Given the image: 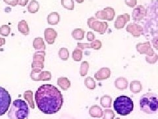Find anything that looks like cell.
I'll return each instance as SVG.
<instances>
[{
    "label": "cell",
    "instance_id": "30",
    "mask_svg": "<svg viewBox=\"0 0 158 119\" xmlns=\"http://www.w3.org/2000/svg\"><path fill=\"white\" fill-rule=\"evenodd\" d=\"M89 69V63L86 61H84L82 62L81 65V69H80V75L83 77L87 75Z\"/></svg>",
    "mask_w": 158,
    "mask_h": 119
},
{
    "label": "cell",
    "instance_id": "24",
    "mask_svg": "<svg viewBox=\"0 0 158 119\" xmlns=\"http://www.w3.org/2000/svg\"><path fill=\"white\" fill-rule=\"evenodd\" d=\"M46 53L44 51H39L34 52L33 55V61H41L44 62Z\"/></svg>",
    "mask_w": 158,
    "mask_h": 119
},
{
    "label": "cell",
    "instance_id": "34",
    "mask_svg": "<svg viewBox=\"0 0 158 119\" xmlns=\"http://www.w3.org/2000/svg\"><path fill=\"white\" fill-rule=\"evenodd\" d=\"M115 118V113L111 109H106L103 111V119H113Z\"/></svg>",
    "mask_w": 158,
    "mask_h": 119
},
{
    "label": "cell",
    "instance_id": "4",
    "mask_svg": "<svg viewBox=\"0 0 158 119\" xmlns=\"http://www.w3.org/2000/svg\"><path fill=\"white\" fill-rule=\"evenodd\" d=\"M113 107L118 115L126 116L133 111L134 103L129 97L122 95L116 98L113 103Z\"/></svg>",
    "mask_w": 158,
    "mask_h": 119
},
{
    "label": "cell",
    "instance_id": "38",
    "mask_svg": "<svg viewBox=\"0 0 158 119\" xmlns=\"http://www.w3.org/2000/svg\"><path fill=\"white\" fill-rule=\"evenodd\" d=\"M32 68H38L43 69L44 68V64L43 62L41 61H33L31 65Z\"/></svg>",
    "mask_w": 158,
    "mask_h": 119
},
{
    "label": "cell",
    "instance_id": "9",
    "mask_svg": "<svg viewBox=\"0 0 158 119\" xmlns=\"http://www.w3.org/2000/svg\"><path fill=\"white\" fill-rule=\"evenodd\" d=\"M126 31L134 37H139L143 34V27L136 23H132L128 24Z\"/></svg>",
    "mask_w": 158,
    "mask_h": 119
},
{
    "label": "cell",
    "instance_id": "20",
    "mask_svg": "<svg viewBox=\"0 0 158 119\" xmlns=\"http://www.w3.org/2000/svg\"><path fill=\"white\" fill-rule=\"evenodd\" d=\"M85 31L82 29H75L72 31L73 38L77 41H82L85 38Z\"/></svg>",
    "mask_w": 158,
    "mask_h": 119
},
{
    "label": "cell",
    "instance_id": "26",
    "mask_svg": "<svg viewBox=\"0 0 158 119\" xmlns=\"http://www.w3.org/2000/svg\"><path fill=\"white\" fill-rule=\"evenodd\" d=\"M59 57L63 61H67L69 58V52L67 48H61L59 51Z\"/></svg>",
    "mask_w": 158,
    "mask_h": 119
},
{
    "label": "cell",
    "instance_id": "22",
    "mask_svg": "<svg viewBox=\"0 0 158 119\" xmlns=\"http://www.w3.org/2000/svg\"><path fill=\"white\" fill-rule=\"evenodd\" d=\"M112 98L110 95H103L100 98V105L103 108H110Z\"/></svg>",
    "mask_w": 158,
    "mask_h": 119
},
{
    "label": "cell",
    "instance_id": "42",
    "mask_svg": "<svg viewBox=\"0 0 158 119\" xmlns=\"http://www.w3.org/2000/svg\"><path fill=\"white\" fill-rule=\"evenodd\" d=\"M87 40L88 41L92 42L95 40V35L92 32H88L87 33Z\"/></svg>",
    "mask_w": 158,
    "mask_h": 119
},
{
    "label": "cell",
    "instance_id": "39",
    "mask_svg": "<svg viewBox=\"0 0 158 119\" xmlns=\"http://www.w3.org/2000/svg\"><path fill=\"white\" fill-rule=\"evenodd\" d=\"M125 3L127 6L133 8L136 6L137 0H125Z\"/></svg>",
    "mask_w": 158,
    "mask_h": 119
},
{
    "label": "cell",
    "instance_id": "28",
    "mask_svg": "<svg viewBox=\"0 0 158 119\" xmlns=\"http://www.w3.org/2000/svg\"><path fill=\"white\" fill-rule=\"evenodd\" d=\"M85 85L88 89H91V90H93L96 88V82L94 79L91 77H88L85 79Z\"/></svg>",
    "mask_w": 158,
    "mask_h": 119
},
{
    "label": "cell",
    "instance_id": "12",
    "mask_svg": "<svg viewBox=\"0 0 158 119\" xmlns=\"http://www.w3.org/2000/svg\"><path fill=\"white\" fill-rule=\"evenodd\" d=\"M111 69L109 68H102L94 74L95 79L98 81L105 80L111 76Z\"/></svg>",
    "mask_w": 158,
    "mask_h": 119
},
{
    "label": "cell",
    "instance_id": "46",
    "mask_svg": "<svg viewBox=\"0 0 158 119\" xmlns=\"http://www.w3.org/2000/svg\"><path fill=\"white\" fill-rule=\"evenodd\" d=\"M116 119H120V118H116Z\"/></svg>",
    "mask_w": 158,
    "mask_h": 119
},
{
    "label": "cell",
    "instance_id": "8",
    "mask_svg": "<svg viewBox=\"0 0 158 119\" xmlns=\"http://www.w3.org/2000/svg\"><path fill=\"white\" fill-rule=\"evenodd\" d=\"M147 15V9L144 7V6H137L132 11V17L135 22H139L142 19H144Z\"/></svg>",
    "mask_w": 158,
    "mask_h": 119
},
{
    "label": "cell",
    "instance_id": "29",
    "mask_svg": "<svg viewBox=\"0 0 158 119\" xmlns=\"http://www.w3.org/2000/svg\"><path fill=\"white\" fill-rule=\"evenodd\" d=\"M62 6L68 10H73L75 8V3L73 0H61Z\"/></svg>",
    "mask_w": 158,
    "mask_h": 119
},
{
    "label": "cell",
    "instance_id": "43",
    "mask_svg": "<svg viewBox=\"0 0 158 119\" xmlns=\"http://www.w3.org/2000/svg\"><path fill=\"white\" fill-rule=\"evenodd\" d=\"M28 3V0H19L18 5L24 7V6H26Z\"/></svg>",
    "mask_w": 158,
    "mask_h": 119
},
{
    "label": "cell",
    "instance_id": "6",
    "mask_svg": "<svg viewBox=\"0 0 158 119\" xmlns=\"http://www.w3.org/2000/svg\"><path fill=\"white\" fill-rule=\"evenodd\" d=\"M88 25L94 31L98 32L100 34H105L108 28V24L106 22H101L98 21L96 17H90L88 19Z\"/></svg>",
    "mask_w": 158,
    "mask_h": 119
},
{
    "label": "cell",
    "instance_id": "36",
    "mask_svg": "<svg viewBox=\"0 0 158 119\" xmlns=\"http://www.w3.org/2000/svg\"><path fill=\"white\" fill-rule=\"evenodd\" d=\"M157 58H158V56H157V54L156 53H155L152 56H146V58H145L146 61L148 64H156L157 60Z\"/></svg>",
    "mask_w": 158,
    "mask_h": 119
},
{
    "label": "cell",
    "instance_id": "14",
    "mask_svg": "<svg viewBox=\"0 0 158 119\" xmlns=\"http://www.w3.org/2000/svg\"><path fill=\"white\" fill-rule=\"evenodd\" d=\"M114 84L117 89H119V90H125V89H127L128 87V82L127 78L120 77L115 79Z\"/></svg>",
    "mask_w": 158,
    "mask_h": 119
},
{
    "label": "cell",
    "instance_id": "23",
    "mask_svg": "<svg viewBox=\"0 0 158 119\" xmlns=\"http://www.w3.org/2000/svg\"><path fill=\"white\" fill-rule=\"evenodd\" d=\"M24 97L25 100L28 103L30 107L32 109L35 108L34 103L33 101V93L32 91H26L24 93Z\"/></svg>",
    "mask_w": 158,
    "mask_h": 119
},
{
    "label": "cell",
    "instance_id": "25",
    "mask_svg": "<svg viewBox=\"0 0 158 119\" xmlns=\"http://www.w3.org/2000/svg\"><path fill=\"white\" fill-rule=\"evenodd\" d=\"M42 72L41 69L38 68H33L31 72V78L33 81L39 82L40 81V73Z\"/></svg>",
    "mask_w": 158,
    "mask_h": 119
},
{
    "label": "cell",
    "instance_id": "2",
    "mask_svg": "<svg viewBox=\"0 0 158 119\" xmlns=\"http://www.w3.org/2000/svg\"><path fill=\"white\" fill-rule=\"evenodd\" d=\"M29 112L27 103L21 99H16L12 103L7 116L9 119H27Z\"/></svg>",
    "mask_w": 158,
    "mask_h": 119
},
{
    "label": "cell",
    "instance_id": "27",
    "mask_svg": "<svg viewBox=\"0 0 158 119\" xmlns=\"http://www.w3.org/2000/svg\"><path fill=\"white\" fill-rule=\"evenodd\" d=\"M73 59L74 61L76 62H80L82 58V51L79 48H76L74 50L73 52V55H72Z\"/></svg>",
    "mask_w": 158,
    "mask_h": 119
},
{
    "label": "cell",
    "instance_id": "32",
    "mask_svg": "<svg viewBox=\"0 0 158 119\" xmlns=\"http://www.w3.org/2000/svg\"><path fill=\"white\" fill-rule=\"evenodd\" d=\"M52 79V73L48 71H42L40 76V81H49Z\"/></svg>",
    "mask_w": 158,
    "mask_h": 119
},
{
    "label": "cell",
    "instance_id": "18",
    "mask_svg": "<svg viewBox=\"0 0 158 119\" xmlns=\"http://www.w3.org/2000/svg\"><path fill=\"white\" fill-rule=\"evenodd\" d=\"M33 47L35 50H40V51H45L46 48L43 38L40 37L34 39Z\"/></svg>",
    "mask_w": 158,
    "mask_h": 119
},
{
    "label": "cell",
    "instance_id": "13",
    "mask_svg": "<svg viewBox=\"0 0 158 119\" xmlns=\"http://www.w3.org/2000/svg\"><path fill=\"white\" fill-rule=\"evenodd\" d=\"M89 114L92 118H102L103 111L102 108L98 105H92L89 109Z\"/></svg>",
    "mask_w": 158,
    "mask_h": 119
},
{
    "label": "cell",
    "instance_id": "19",
    "mask_svg": "<svg viewBox=\"0 0 158 119\" xmlns=\"http://www.w3.org/2000/svg\"><path fill=\"white\" fill-rule=\"evenodd\" d=\"M130 90L133 93H138L142 90V85L140 81L134 80L130 83Z\"/></svg>",
    "mask_w": 158,
    "mask_h": 119
},
{
    "label": "cell",
    "instance_id": "15",
    "mask_svg": "<svg viewBox=\"0 0 158 119\" xmlns=\"http://www.w3.org/2000/svg\"><path fill=\"white\" fill-rule=\"evenodd\" d=\"M47 21L50 25H56L60 21V15L57 12H52L48 15Z\"/></svg>",
    "mask_w": 158,
    "mask_h": 119
},
{
    "label": "cell",
    "instance_id": "11",
    "mask_svg": "<svg viewBox=\"0 0 158 119\" xmlns=\"http://www.w3.org/2000/svg\"><path fill=\"white\" fill-rule=\"evenodd\" d=\"M57 37V33L52 28H47L44 31V37L46 41L49 44H53L55 42L56 38Z\"/></svg>",
    "mask_w": 158,
    "mask_h": 119
},
{
    "label": "cell",
    "instance_id": "1",
    "mask_svg": "<svg viewBox=\"0 0 158 119\" xmlns=\"http://www.w3.org/2000/svg\"><path fill=\"white\" fill-rule=\"evenodd\" d=\"M35 101L39 110L47 115L58 112L64 101L61 91L52 84H44L37 89Z\"/></svg>",
    "mask_w": 158,
    "mask_h": 119
},
{
    "label": "cell",
    "instance_id": "21",
    "mask_svg": "<svg viewBox=\"0 0 158 119\" xmlns=\"http://www.w3.org/2000/svg\"><path fill=\"white\" fill-rule=\"evenodd\" d=\"M40 9V4L36 0H32L28 6V11L30 13H36Z\"/></svg>",
    "mask_w": 158,
    "mask_h": 119
},
{
    "label": "cell",
    "instance_id": "44",
    "mask_svg": "<svg viewBox=\"0 0 158 119\" xmlns=\"http://www.w3.org/2000/svg\"><path fill=\"white\" fill-rule=\"evenodd\" d=\"M5 44H6V39L4 38L0 37V47H2Z\"/></svg>",
    "mask_w": 158,
    "mask_h": 119
},
{
    "label": "cell",
    "instance_id": "3",
    "mask_svg": "<svg viewBox=\"0 0 158 119\" xmlns=\"http://www.w3.org/2000/svg\"><path fill=\"white\" fill-rule=\"evenodd\" d=\"M140 110L146 114H155L157 111L158 100L156 93H147L140 99Z\"/></svg>",
    "mask_w": 158,
    "mask_h": 119
},
{
    "label": "cell",
    "instance_id": "31",
    "mask_svg": "<svg viewBox=\"0 0 158 119\" xmlns=\"http://www.w3.org/2000/svg\"><path fill=\"white\" fill-rule=\"evenodd\" d=\"M105 11L107 12V21H111L114 19L115 16V11L113 8L108 7H106L103 9Z\"/></svg>",
    "mask_w": 158,
    "mask_h": 119
},
{
    "label": "cell",
    "instance_id": "33",
    "mask_svg": "<svg viewBox=\"0 0 158 119\" xmlns=\"http://www.w3.org/2000/svg\"><path fill=\"white\" fill-rule=\"evenodd\" d=\"M11 33V28L7 24H3L0 27V34L3 37H7Z\"/></svg>",
    "mask_w": 158,
    "mask_h": 119
},
{
    "label": "cell",
    "instance_id": "41",
    "mask_svg": "<svg viewBox=\"0 0 158 119\" xmlns=\"http://www.w3.org/2000/svg\"><path fill=\"white\" fill-rule=\"evenodd\" d=\"M3 2L9 6L15 7L17 5H18L19 0H3Z\"/></svg>",
    "mask_w": 158,
    "mask_h": 119
},
{
    "label": "cell",
    "instance_id": "5",
    "mask_svg": "<svg viewBox=\"0 0 158 119\" xmlns=\"http://www.w3.org/2000/svg\"><path fill=\"white\" fill-rule=\"evenodd\" d=\"M11 97L6 89L0 87V117L7 112L11 105Z\"/></svg>",
    "mask_w": 158,
    "mask_h": 119
},
{
    "label": "cell",
    "instance_id": "17",
    "mask_svg": "<svg viewBox=\"0 0 158 119\" xmlns=\"http://www.w3.org/2000/svg\"><path fill=\"white\" fill-rule=\"evenodd\" d=\"M18 30L23 35H28L30 33V29L28 27V24L25 20H22V21L19 23Z\"/></svg>",
    "mask_w": 158,
    "mask_h": 119
},
{
    "label": "cell",
    "instance_id": "16",
    "mask_svg": "<svg viewBox=\"0 0 158 119\" xmlns=\"http://www.w3.org/2000/svg\"><path fill=\"white\" fill-rule=\"evenodd\" d=\"M57 85L63 91H67L71 87V82L67 77H61L57 79Z\"/></svg>",
    "mask_w": 158,
    "mask_h": 119
},
{
    "label": "cell",
    "instance_id": "40",
    "mask_svg": "<svg viewBox=\"0 0 158 119\" xmlns=\"http://www.w3.org/2000/svg\"><path fill=\"white\" fill-rule=\"evenodd\" d=\"M77 48H79L81 50L87 49V48H91L90 44L88 43H77Z\"/></svg>",
    "mask_w": 158,
    "mask_h": 119
},
{
    "label": "cell",
    "instance_id": "37",
    "mask_svg": "<svg viewBox=\"0 0 158 119\" xmlns=\"http://www.w3.org/2000/svg\"><path fill=\"white\" fill-rule=\"evenodd\" d=\"M90 46L91 48L94 50H99L102 48V44L100 40H95V41H93L92 42V43L90 44Z\"/></svg>",
    "mask_w": 158,
    "mask_h": 119
},
{
    "label": "cell",
    "instance_id": "10",
    "mask_svg": "<svg viewBox=\"0 0 158 119\" xmlns=\"http://www.w3.org/2000/svg\"><path fill=\"white\" fill-rule=\"evenodd\" d=\"M131 17L129 14L124 13L123 15H118L117 17L116 21L114 23L115 28L117 29H121L124 28L127 23L129 21Z\"/></svg>",
    "mask_w": 158,
    "mask_h": 119
},
{
    "label": "cell",
    "instance_id": "45",
    "mask_svg": "<svg viewBox=\"0 0 158 119\" xmlns=\"http://www.w3.org/2000/svg\"><path fill=\"white\" fill-rule=\"evenodd\" d=\"M85 0H75V2H77L78 3H82L84 2Z\"/></svg>",
    "mask_w": 158,
    "mask_h": 119
},
{
    "label": "cell",
    "instance_id": "35",
    "mask_svg": "<svg viewBox=\"0 0 158 119\" xmlns=\"http://www.w3.org/2000/svg\"><path fill=\"white\" fill-rule=\"evenodd\" d=\"M96 18L97 19H102V20H107V12L104 9L98 11L96 13Z\"/></svg>",
    "mask_w": 158,
    "mask_h": 119
},
{
    "label": "cell",
    "instance_id": "7",
    "mask_svg": "<svg viewBox=\"0 0 158 119\" xmlns=\"http://www.w3.org/2000/svg\"><path fill=\"white\" fill-rule=\"evenodd\" d=\"M136 48L137 52L140 54H146L148 56H152L155 54L154 51L151 46V44L149 41L144 43H138L136 44Z\"/></svg>",
    "mask_w": 158,
    "mask_h": 119
}]
</instances>
